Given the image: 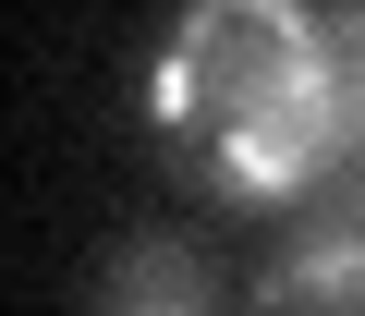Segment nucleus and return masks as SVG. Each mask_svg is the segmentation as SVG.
Instances as JSON below:
<instances>
[{
	"mask_svg": "<svg viewBox=\"0 0 365 316\" xmlns=\"http://www.w3.org/2000/svg\"><path fill=\"white\" fill-rule=\"evenodd\" d=\"M146 110L232 207H317L341 183L317 0H182V25L146 73Z\"/></svg>",
	"mask_w": 365,
	"mask_h": 316,
	"instance_id": "f257e3e1",
	"label": "nucleus"
},
{
	"mask_svg": "<svg viewBox=\"0 0 365 316\" xmlns=\"http://www.w3.org/2000/svg\"><path fill=\"white\" fill-rule=\"evenodd\" d=\"M256 316H365V183L292 207V243L268 256Z\"/></svg>",
	"mask_w": 365,
	"mask_h": 316,
	"instance_id": "f03ea898",
	"label": "nucleus"
},
{
	"mask_svg": "<svg viewBox=\"0 0 365 316\" xmlns=\"http://www.w3.org/2000/svg\"><path fill=\"white\" fill-rule=\"evenodd\" d=\"M98 316H232V304H220V268H207L195 243H170V231H158V243H122Z\"/></svg>",
	"mask_w": 365,
	"mask_h": 316,
	"instance_id": "7ed1b4c3",
	"label": "nucleus"
},
{
	"mask_svg": "<svg viewBox=\"0 0 365 316\" xmlns=\"http://www.w3.org/2000/svg\"><path fill=\"white\" fill-rule=\"evenodd\" d=\"M317 25H329V171L365 183V0H317Z\"/></svg>",
	"mask_w": 365,
	"mask_h": 316,
	"instance_id": "20e7f679",
	"label": "nucleus"
}]
</instances>
